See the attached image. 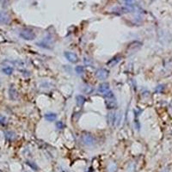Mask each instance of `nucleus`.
<instances>
[{"label": "nucleus", "mask_w": 172, "mask_h": 172, "mask_svg": "<svg viewBox=\"0 0 172 172\" xmlns=\"http://www.w3.org/2000/svg\"><path fill=\"white\" fill-rule=\"evenodd\" d=\"M109 90V84L108 83H103L98 87V91L102 94H104Z\"/></svg>", "instance_id": "0eeeda50"}, {"label": "nucleus", "mask_w": 172, "mask_h": 172, "mask_svg": "<svg viewBox=\"0 0 172 172\" xmlns=\"http://www.w3.org/2000/svg\"><path fill=\"white\" fill-rule=\"evenodd\" d=\"M20 37L26 41H33L35 38V32L30 29H23L20 31Z\"/></svg>", "instance_id": "f257e3e1"}, {"label": "nucleus", "mask_w": 172, "mask_h": 172, "mask_svg": "<svg viewBox=\"0 0 172 172\" xmlns=\"http://www.w3.org/2000/svg\"><path fill=\"white\" fill-rule=\"evenodd\" d=\"M75 71H76V72H77V73L81 74V73H83V72H84V67L83 65H78V66H76Z\"/></svg>", "instance_id": "2eb2a0df"}, {"label": "nucleus", "mask_w": 172, "mask_h": 172, "mask_svg": "<svg viewBox=\"0 0 172 172\" xmlns=\"http://www.w3.org/2000/svg\"><path fill=\"white\" fill-rule=\"evenodd\" d=\"M106 106L109 109H115L117 104H116V101H115V98H112V99H106Z\"/></svg>", "instance_id": "423d86ee"}, {"label": "nucleus", "mask_w": 172, "mask_h": 172, "mask_svg": "<svg viewBox=\"0 0 172 172\" xmlns=\"http://www.w3.org/2000/svg\"><path fill=\"white\" fill-rule=\"evenodd\" d=\"M10 22V16L5 12H0V25L8 24Z\"/></svg>", "instance_id": "39448f33"}, {"label": "nucleus", "mask_w": 172, "mask_h": 172, "mask_svg": "<svg viewBox=\"0 0 172 172\" xmlns=\"http://www.w3.org/2000/svg\"><path fill=\"white\" fill-rule=\"evenodd\" d=\"M6 122V118L3 115H0V125H3Z\"/></svg>", "instance_id": "f3484780"}, {"label": "nucleus", "mask_w": 172, "mask_h": 172, "mask_svg": "<svg viewBox=\"0 0 172 172\" xmlns=\"http://www.w3.org/2000/svg\"><path fill=\"white\" fill-rule=\"evenodd\" d=\"M121 59V57L120 56H116V57H114L113 58H111L109 62H108V65H110V66H114L117 63L120 62V60Z\"/></svg>", "instance_id": "9b49d317"}, {"label": "nucleus", "mask_w": 172, "mask_h": 172, "mask_svg": "<svg viewBox=\"0 0 172 172\" xmlns=\"http://www.w3.org/2000/svg\"><path fill=\"white\" fill-rule=\"evenodd\" d=\"M64 55L65 58L70 61L71 63H77L78 61V57L76 54L72 53V52H69V51H66L64 53Z\"/></svg>", "instance_id": "f03ea898"}, {"label": "nucleus", "mask_w": 172, "mask_h": 172, "mask_svg": "<svg viewBox=\"0 0 172 172\" xmlns=\"http://www.w3.org/2000/svg\"><path fill=\"white\" fill-rule=\"evenodd\" d=\"M82 139H83V142H84L85 145H92V144L94 143V141H95L94 137H93L91 134H90V133H85V134H84V135L82 136Z\"/></svg>", "instance_id": "20e7f679"}, {"label": "nucleus", "mask_w": 172, "mask_h": 172, "mask_svg": "<svg viewBox=\"0 0 172 172\" xmlns=\"http://www.w3.org/2000/svg\"><path fill=\"white\" fill-rule=\"evenodd\" d=\"M64 126H65V125H64V123H63L61 120L57 121V123H56V127H57L58 129H63Z\"/></svg>", "instance_id": "dca6fc26"}, {"label": "nucleus", "mask_w": 172, "mask_h": 172, "mask_svg": "<svg viewBox=\"0 0 172 172\" xmlns=\"http://www.w3.org/2000/svg\"><path fill=\"white\" fill-rule=\"evenodd\" d=\"M76 102H77V104L79 107H82L84 104V103H85V98H84V97H83L81 95H78V96L76 97Z\"/></svg>", "instance_id": "9d476101"}, {"label": "nucleus", "mask_w": 172, "mask_h": 172, "mask_svg": "<svg viewBox=\"0 0 172 172\" xmlns=\"http://www.w3.org/2000/svg\"><path fill=\"white\" fill-rule=\"evenodd\" d=\"M2 71L5 74V75H11L13 72V68L11 66H6L4 68L2 69Z\"/></svg>", "instance_id": "ddd939ff"}, {"label": "nucleus", "mask_w": 172, "mask_h": 172, "mask_svg": "<svg viewBox=\"0 0 172 172\" xmlns=\"http://www.w3.org/2000/svg\"><path fill=\"white\" fill-rule=\"evenodd\" d=\"M125 1V3H126V4L127 5V6H133V0H124Z\"/></svg>", "instance_id": "a211bd4d"}, {"label": "nucleus", "mask_w": 172, "mask_h": 172, "mask_svg": "<svg viewBox=\"0 0 172 172\" xmlns=\"http://www.w3.org/2000/svg\"><path fill=\"white\" fill-rule=\"evenodd\" d=\"M115 119H116V117H115V115L114 112H111V113H109L108 115V121H109V125H114Z\"/></svg>", "instance_id": "f8f14e48"}, {"label": "nucleus", "mask_w": 172, "mask_h": 172, "mask_svg": "<svg viewBox=\"0 0 172 172\" xmlns=\"http://www.w3.org/2000/svg\"><path fill=\"white\" fill-rule=\"evenodd\" d=\"M0 84H1V81H0Z\"/></svg>", "instance_id": "6ab92c4d"}, {"label": "nucleus", "mask_w": 172, "mask_h": 172, "mask_svg": "<svg viewBox=\"0 0 172 172\" xmlns=\"http://www.w3.org/2000/svg\"><path fill=\"white\" fill-rule=\"evenodd\" d=\"M9 95H10V97L12 100H16V99L18 97L17 91H16V90L13 86H10V90H9Z\"/></svg>", "instance_id": "6e6552de"}, {"label": "nucleus", "mask_w": 172, "mask_h": 172, "mask_svg": "<svg viewBox=\"0 0 172 172\" xmlns=\"http://www.w3.org/2000/svg\"><path fill=\"white\" fill-rule=\"evenodd\" d=\"M103 95H104L105 99H112V98H115L114 93H113L110 90H109V91H107L106 93H104Z\"/></svg>", "instance_id": "4468645a"}, {"label": "nucleus", "mask_w": 172, "mask_h": 172, "mask_svg": "<svg viewBox=\"0 0 172 172\" xmlns=\"http://www.w3.org/2000/svg\"><path fill=\"white\" fill-rule=\"evenodd\" d=\"M109 71L106 70V69H103V68H101V69L97 70V72H96V76H97L99 79H102V80L106 79V78L109 77Z\"/></svg>", "instance_id": "7ed1b4c3"}, {"label": "nucleus", "mask_w": 172, "mask_h": 172, "mask_svg": "<svg viewBox=\"0 0 172 172\" xmlns=\"http://www.w3.org/2000/svg\"><path fill=\"white\" fill-rule=\"evenodd\" d=\"M44 117L48 121H54L57 119V115L55 113H47Z\"/></svg>", "instance_id": "1a4fd4ad"}]
</instances>
